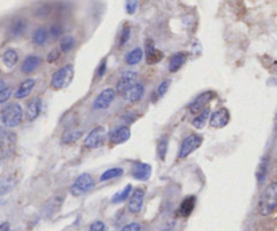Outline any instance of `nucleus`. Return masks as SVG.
Listing matches in <instances>:
<instances>
[{
    "mask_svg": "<svg viewBox=\"0 0 277 231\" xmlns=\"http://www.w3.org/2000/svg\"><path fill=\"white\" fill-rule=\"evenodd\" d=\"M277 208V183L269 184L262 192L258 202V214L262 216L272 215Z\"/></svg>",
    "mask_w": 277,
    "mask_h": 231,
    "instance_id": "nucleus-1",
    "label": "nucleus"
},
{
    "mask_svg": "<svg viewBox=\"0 0 277 231\" xmlns=\"http://www.w3.org/2000/svg\"><path fill=\"white\" fill-rule=\"evenodd\" d=\"M0 121L5 125L6 127H17L21 125L23 121V109L18 103H13V104L7 105L0 115Z\"/></svg>",
    "mask_w": 277,
    "mask_h": 231,
    "instance_id": "nucleus-2",
    "label": "nucleus"
},
{
    "mask_svg": "<svg viewBox=\"0 0 277 231\" xmlns=\"http://www.w3.org/2000/svg\"><path fill=\"white\" fill-rule=\"evenodd\" d=\"M73 76H75V68L72 65H65V67L60 68L59 71L51 76L50 87L56 91L67 88L73 80Z\"/></svg>",
    "mask_w": 277,
    "mask_h": 231,
    "instance_id": "nucleus-3",
    "label": "nucleus"
},
{
    "mask_svg": "<svg viewBox=\"0 0 277 231\" xmlns=\"http://www.w3.org/2000/svg\"><path fill=\"white\" fill-rule=\"evenodd\" d=\"M95 185V180L89 173H83L76 179V181L71 187V194L73 196H83L87 192H89Z\"/></svg>",
    "mask_w": 277,
    "mask_h": 231,
    "instance_id": "nucleus-4",
    "label": "nucleus"
},
{
    "mask_svg": "<svg viewBox=\"0 0 277 231\" xmlns=\"http://www.w3.org/2000/svg\"><path fill=\"white\" fill-rule=\"evenodd\" d=\"M203 143V138L197 134H191L181 142L180 151H179V158H187L189 154L197 150Z\"/></svg>",
    "mask_w": 277,
    "mask_h": 231,
    "instance_id": "nucleus-5",
    "label": "nucleus"
},
{
    "mask_svg": "<svg viewBox=\"0 0 277 231\" xmlns=\"http://www.w3.org/2000/svg\"><path fill=\"white\" fill-rule=\"evenodd\" d=\"M117 96V91L113 88H105L103 89L99 95L96 96L95 101H93V109L96 111H101V109L108 108L111 103L114 101Z\"/></svg>",
    "mask_w": 277,
    "mask_h": 231,
    "instance_id": "nucleus-6",
    "label": "nucleus"
},
{
    "mask_svg": "<svg viewBox=\"0 0 277 231\" xmlns=\"http://www.w3.org/2000/svg\"><path fill=\"white\" fill-rule=\"evenodd\" d=\"M105 138V129L103 126H97L91 130L87 138H85V146L88 149H96L101 146Z\"/></svg>",
    "mask_w": 277,
    "mask_h": 231,
    "instance_id": "nucleus-7",
    "label": "nucleus"
},
{
    "mask_svg": "<svg viewBox=\"0 0 277 231\" xmlns=\"http://www.w3.org/2000/svg\"><path fill=\"white\" fill-rule=\"evenodd\" d=\"M143 200H145V189L143 188H135L133 189L130 198H129V211L131 214H138L139 211L142 210Z\"/></svg>",
    "mask_w": 277,
    "mask_h": 231,
    "instance_id": "nucleus-8",
    "label": "nucleus"
},
{
    "mask_svg": "<svg viewBox=\"0 0 277 231\" xmlns=\"http://www.w3.org/2000/svg\"><path fill=\"white\" fill-rule=\"evenodd\" d=\"M215 97V93L212 91H207V92L199 95V96L192 101V104L189 105V112L191 113H199L202 112L203 109L207 108V105L212 99Z\"/></svg>",
    "mask_w": 277,
    "mask_h": 231,
    "instance_id": "nucleus-9",
    "label": "nucleus"
},
{
    "mask_svg": "<svg viewBox=\"0 0 277 231\" xmlns=\"http://www.w3.org/2000/svg\"><path fill=\"white\" fill-rule=\"evenodd\" d=\"M137 77H138V75H137L135 72L133 71L125 72V73L121 76L119 81H118L117 92L123 93V95H125V93H126L127 91L133 87V85L137 84Z\"/></svg>",
    "mask_w": 277,
    "mask_h": 231,
    "instance_id": "nucleus-10",
    "label": "nucleus"
},
{
    "mask_svg": "<svg viewBox=\"0 0 277 231\" xmlns=\"http://www.w3.org/2000/svg\"><path fill=\"white\" fill-rule=\"evenodd\" d=\"M230 122V112L227 108H220L218 111L211 113L210 117V126L215 129H222Z\"/></svg>",
    "mask_w": 277,
    "mask_h": 231,
    "instance_id": "nucleus-11",
    "label": "nucleus"
},
{
    "mask_svg": "<svg viewBox=\"0 0 277 231\" xmlns=\"http://www.w3.org/2000/svg\"><path fill=\"white\" fill-rule=\"evenodd\" d=\"M131 175L135 180L147 181L151 176V166L146 162H135L131 168Z\"/></svg>",
    "mask_w": 277,
    "mask_h": 231,
    "instance_id": "nucleus-12",
    "label": "nucleus"
},
{
    "mask_svg": "<svg viewBox=\"0 0 277 231\" xmlns=\"http://www.w3.org/2000/svg\"><path fill=\"white\" fill-rule=\"evenodd\" d=\"M130 135V129L127 126L118 127V129L109 133V142L114 143V145H121V143H125L126 141H129Z\"/></svg>",
    "mask_w": 277,
    "mask_h": 231,
    "instance_id": "nucleus-13",
    "label": "nucleus"
},
{
    "mask_svg": "<svg viewBox=\"0 0 277 231\" xmlns=\"http://www.w3.org/2000/svg\"><path fill=\"white\" fill-rule=\"evenodd\" d=\"M42 111V103H41V99H33L27 103V108H26V118L27 121H35V119L39 117V113Z\"/></svg>",
    "mask_w": 277,
    "mask_h": 231,
    "instance_id": "nucleus-14",
    "label": "nucleus"
},
{
    "mask_svg": "<svg viewBox=\"0 0 277 231\" xmlns=\"http://www.w3.org/2000/svg\"><path fill=\"white\" fill-rule=\"evenodd\" d=\"M195 203H196V198L195 196H188L185 198L183 202H181L180 207H179V211L177 214L181 218H188L189 215L192 214L193 208H195Z\"/></svg>",
    "mask_w": 277,
    "mask_h": 231,
    "instance_id": "nucleus-15",
    "label": "nucleus"
},
{
    "mask_svg": "<svg viewBox=\"0 0 277 231\" xmlns=\"http://www.w3.org/2000/svg\"><path fill=\"white\" fill-rule=\"evenodd\" d=\"M145 95V87L142 84H134L131 87L126 93H125V97H126L127 101L130 103H137Z\"/></svg>",
    "mask_w": 277,
    "mask_h": 231,
    "instance_id": "nucleus-16",
    "label": "nucleus"
},
{
    "mask_svg": "<svg viewBox=\"0 0 277 231\" xmlns=\"http://www.w3.org/2000/svg\"><path fill=\"white\" fill-rule=\"evenodd\" d=\"M164 59V53L158 50L157 47L153 45V42H147L146 47V63L147 64H157Z\"/></svg>",
    "mask_w": 277,
    "mask_h": 231,
    "instance_id": "nucleus-17",
    "label": "nucleus"
},
{
    "mask_svg": "<svg viewBox=\"0 0 277 231\" xmlns=\"http://www.w3.org/2000/svg\"><path fill=\"white\" fill-rule=\"evenodd\" d=\"M64 203V198L63 196H54V198L49 199L46 202V204L43 206V211H45V214L47 216H50V215H54L57 211L61 208Z\"/></svg>",
    "mask_w": 277,
    "mask_h": 231,
    "instance_id": "nucleus-18",
    "label": "nucleus"
},
{
    "mask_svg": "<svg viewBox=\"0 0 277 231\" xmlns=\"http://www.w3.org/2000/svg\"><path fill=\"white\" fill-rule=\"evenodd\" d=\"M187 59H188V54H187V53H183V51L173 54L171 61H169V72H171V73H175V72L180 71L181 68H183V65L185 64V61H187Z\"/></svg>",
    "mask_w": 277,
    "mask_h": 231,
    "instance_id": "nucleus-19",
    "label": "nucleus"
},
{
    "mask_svg": "<svg viewBox=\"0 0 277 231\" xmlns=\"http://www.w3.org/2000/svg\"><path fill=\"white\" fill-rule=\"evenodd\" d=\"M34 87H35V80H34V79H27V80L23 81V83L18 87L17 92H15V97H17V99H25V97H27L30 93H31Z\"/></svg>",
    "mask_w": 277,
    "mask_h": 231,
    "instance_id": "nucleus-20",
    "label": "nucleus"
},
{
    "mask_svg": "<svg viewBox=\"0 0 277 231\" xmlns=\"http://www.w3.org/2000/svg\"><path fill=\"white\" fill-rule=\"evenodd\" d=\"M39 64H41V59L38 55H29V57H26L23 64H22V72L27 73V75L33 73L39 67Z\"/></svg>",
    "mask_w": 277,
    "mask_h": 231,
    "instance_id": "nucleus-21",
    "label": "nucleus"
},
{
    "mask_svg": "<svg viewBox=\"0 0 277 231\" xmlns=\"http://www.w3.org/2000/svg\"><path fill=\"white\" fill-rule=\"evenodd\" d=\"M210 117H211V112L208 108H204L202 111V112L197 113V117L192 121V125L195 129H197V130H202V129H204V126L207 125V122H210Z\"/></svg>",
    "mask_w": 277,
    "mask_h": 231,
    "instance_id": "nucleus-22",
    "label": "nucleus"
},
{
    "mask_svg": "<svg viewBox=\"0 0 277 231\" xmlns=\"http://www.w3.org/2000/svg\"><path fill=\"white\" fill-rule=\"evenodd\" d=\"M131 192H133V185L131 184L126 185L122 191H119L118 194L114 195L113 199H111V203H114V204H119V203L126 202L127 199L130 198Z\"/></svg>",
    "mask_w": 277,
    "mask_h": 231,
    "instance_id": "nucleus-23",
    "label": "nucleus"
},
{
    "mask_svg": "<svg viewBox=\"0 0 277 231\" xmlns=\"http://www.w3.org/2000/svg\"><path fill=\"white\" fill-rule=\"evenodd\" d=\"M47 38H49V33L45 27H38L33 33V42L37 46H42L47 42Z\"/></svg>",
    "mask_w": 277,
    "mask_h": 231,
    "instance_id": "nucleus-24",
    "label": "nucleus"
},
{
    "mask_svg": "<svg viewBox=\"0 0 277 231\" xmlns=\"http://www.w3.org/2000/svg\"><path fill=\"white\" fill-rule=\"evenodd\" d=\"M143 59V51L142 49H139V47H135L130 53H127L126 55V64L129 65H137V64L141 63V60Z\"/></svg>",
    "mask_w": 277,
    "mask_h": 231,
    "instance_id": "nucleus-25",
    "label": "nucleus"
},
{
    "mask_svg": "<svg viewBox=\"0 0 277 231\" xmlns=\"http://www.w3.org/2000/svg\"><path fill=\"white\" fill-rule=\"evenodd\" d=\"M18 60H19V57H18V53L14 49H10V50H7L3 54V63H5V65L9 69H13L15 65H17Z\"/></svg>",
    "mask_w": 277,
    "mask_h": 231,
    "instance_id": "nucleus-26",
    "label": "nucleus"
},
{
    "mask_svg": "<svg viewBox=\"0 0 277 231\" xmlns=\"http://www.w3.org/2000/svg\"><path fill=\"white\" fill-rule=\"evenodd\" d=\"M268 162L269 158L268 156L262 157L260 165H258V169H257V181L258 183H262L266 177V172H268Z\"/></svg>",
    "mask_w": 277,
    "mask_h": 231,
    "instance_id": "nucleus-27",
    "label": "nucleus"
},
{
    "mask_svg": "<svg viewBox=\"0 0 277 231\" xmlns=\"http://www.w3.org/2000/svg\"><path fill=\"white\" fill-rule=\"evenodd\" d=\"M76 45L75 38L72 37V35H67V37L61 38V41H60V50L63 51V53H68V51H71Z\"/></svg>",
    "mask_w": 277,
    "mask_h": 231,
    "instance_id": "nucleus-28",
    "label": "nucleus"
},
{
    "mask_svg": "<svg viewBox=\"0 0 277 231\" xmlns=\"http://www.w3.org/2000/svg\"><path fill=\"white\" fill-rule=\"evenodd\" d=\"M123 175L122 168H111L108 170H105L103 175L100 176V181H108L113 180V179H117V177H121Z\"/></svg>",
    "mask_w": 277,
    "mask_h": 231,
    "instance_id": "nucleus-29",
    "label": "nucleus"
},
{
    "mask_svg": "<svg viewBox=\"0 0 277 231\" xmlns=\"http://www.w3.org/2000/svg\"><path fill=\"white\" fill-rule=\"evenodd\" d=\"M83 137V131H69V133H65L63 137V143H73L76 141H79V139Z\"/></svg>",
    "mask_w": 277,
    "mask_h": 231,
    "instance_id": "nucleus-30",
    "label": "nucleus"
},
{
    "mask_svg": "<svg viewBox=\"0 0 277 231\" xmlns=\"http://www.w3.org/2000/svg\"><path fill=\"white\" fill-rule=\"evenodd\" d=\"M14 184H15V181H14L11 177H7V179L0 180V196L10 192V191L14 188Z\"/></svg>",
    "mask_w": 277,
    "mask_h": 231,
    "instance_id": "nucleus-31",
    "label": "nucleus"
},
{
    "mask_svg": "<svg viewBox=\"0 0 277 231\" xmlns=\"http://www.w3.org/2000/svg\"><path fill=\"white\" fill-rule=\"evenodd\" d=\"M11 93H13V89L7 87L5 81H0V104L9 100Z\"/></svg>",
    "mask_w": 277,
    "mask_h": 231,
    "instance_id": "nucleus-32",
    "label": "nucleus"
},
{
    "mask_svg": "<svg viewBox=\"0 0 277 231\" xmlns=\"http://www.w3.org/2000/svg\"><path fill=\"white\" fill-rule=\"evenodd\" d=\"M167 151H168V141L167 139H161L158 145H157V156L160 160L164 161L167 157Z\"/></svg>",
    "mask_w": 277,
    "mask_h": 231,
    "instance_id": "nucleus-33",
    "label": "nucleus"
},
{
    "mask_svg": "<svg viewBox=\"0 0 277 231\" xmlns=\"http://www.w3.org/2000/svg\"><path fill=\"white\" fill-rule=\"evenodd\" d=\"M130 27H129V26H125L122 30V34H121V39H119V45H121V46H123V45H126V43L129 42V39H130Z\"/></svg>",
    "mask_w": 277,
    "mask_h": 231,
    "instance_id": "nucleus-34",
    "label": "nucleus"
},
{
    "mask_svg": "<svg viewBox=\"0 0 277 231\" xmlns=\"http://www.w3.org/2000/svg\"><path fill=\"white\" fill-rule=\"evenodd\" d=\"M25 27H26L25 22H23V21H17L13 25V27H11V31H13V34L18 35V34L23 33V30H25Z\"/></svg>",
    "mask_w": 277,
    "mask_h": 231,
    "instance_id": "nucleus-35",
    "label": "nucleus"
},
{
    "mask_svg": "<svg viewBox=\"0 0 277 231\" xmlns=\"http://www.w3.org/2000/svg\"><path fill=\"white\" fill-rule=\"evenodd\" d=\"M169 84H171V81H162L160 85H158V88H157V96L161 97L164 96L165 93H167V91H168L169 88Z\"/></svg>",
    "mask_w": 277,
    "mask_h": 231,
    "instance_id": "nucleus-36",
    "label": "nucleus"
},
{
    "mask_svg": "<svg viewBox=\"0 0 277 231\" xmlns=\"http://www.w3.org/2000/svg\"><path fill=\"white\" fill-rule=\"evenodd\" d=\"M89 231H105V224L101 220H95L89 226Z\"/></svg>",
    "mask_w": 277,
    "mask_h": 231,
    "instance_id": "nucleus-37",
    "label": "nucleus"
},
{
    "mask_svg": "<svg viewBox=\"0 0 277 231\" xmlns=\"http://www.w3.org/2000/svg\"><path fill=\"white\" fill-rule=\"evenodd\" d=\"M141 230H142L141 224L137 222H133V223H129V224H126V226L123 227L121 231H141Z\"/></svg>",
    "mask_w": 277,
    "mask_h": 231,
    "instance_id": "nucleus-38",
    "label": "nucleus"
},
{
    "mask_svg": "<svg viewBox=\"0 0 277 231\" xmlns=\"http://www.w3.org/2000/svg\"><path fill=\"white\" fill-rule=\"evenodd\" d=\"M60 59V51L57 49H53V50L47 54V63H56L57 60Z\"/></svg>",
    "mask_w": 277,
    "mask_h": 231,
    "instance_id": "nucleus-39",
    "label": "nucleus"
},
{
    "mask_svg": "<svg viewBox=\"0 0 277 231\" xmlns=\"http://www.w3.org/2000/svg\"><path fill=\"white\" fill-rule=\"evenodd\" d=\"M50 34L53 35L54 38L60 37L61 34H63V29H61V26L60 25H53L50 29Z\"/></svg>",
    "mask_w": 277,
    "mask_h": 231,
    "instance_id": "nucleus-40",
    "label": "nucleus"
},
{
    "mask_svg": "<svg viewBox=\"0 0 277 231\" xmlns=\"http://www.w3.org/2000/svg\"><path fill=\"white\" fill-rule=\"evenodd\" d=\"M104 72H105V61H101L100 67H99V71H97V77H99V79L103 77V76H104Z\"/></svg>",
    "mask_w": 277,
    "mask_h": 231,
    "instance_id": "nucleus-41",
    "label": "nucleus"
},
{
    "mask_svg": "<svg viewBox=\"0 0 277 231\" xmlns=\"http://www.w3.org/2000/svg\"><path fill=\"white\" fill-rule=\"evenodd\" d=\"M0 231H10V223L5 222L0 224Z\"/></svg>",
    "mask_w": 277,
    "mask_h": 231,
    "instance_id": "nucleus-42",
    "label": "nucleus"
},
{
    "mask_svg": "<svg viewBox=\"0 0 277 231\" xmlns=\"http://www.w3.org/2000/svg\"><path fill=\"white\" fill-rule=\"evenodd\" d=\"M274 126H276V130H277V115H276V121H274Z\"/></svg>",
    "mask_w": 277,
    "mask_h": 231,
    "instance_id": "nucleus-43",
    "label": "nucleus"
},
{
    "mask_svg": "<svg viewBox=\"0 0 277 231\" xmlns=\"http://www.w3.org/2000/svg\"><path fill=\"white\" fill-rule=\"evenodd\" d=\"M0 164H2V156H0Z\"/></svg>",
    "mask_w": 277,
    "mask_h": 231,
    "instance_id": "nucleus-44",
    "label": "nucleus"
}]
</instances>
